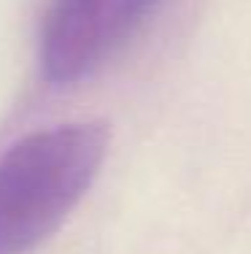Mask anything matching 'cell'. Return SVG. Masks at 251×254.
I'll list each match as a JSON object with an SVG mask.
<instances>
[{"label":"cell","mask_w":251,"mask_h":254,"mask_svg":"<svg viewBox=\"0 0 251 254\" xmlns=\"http://www.w3.org/2000/svg\"><path fill=\"white\" fill-rule=\"evenodd\" d=\"M162 0H54L41 25V76L68 87L92 76Z\"/></svg>","instance_id":"cell-2"},{"label":"cell","mask_w":251,"mask_h":254,"mask_svg":"<svg viewBox=\"0 0 251 254\" xmlns=\"http://www.w3.org/2000/svg\"><path fill=\"white\" fill-rule=\"evenodd\" d=\"M105 122L30 132L0 157V254H30L62 227L108 154Z\"/></svg>","instance_id":"cell-1"}]
</instances>
